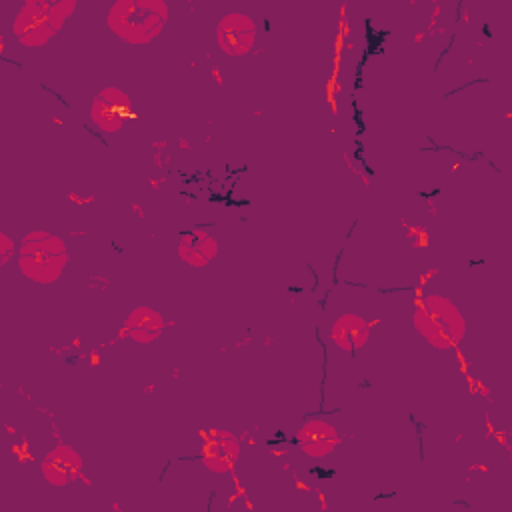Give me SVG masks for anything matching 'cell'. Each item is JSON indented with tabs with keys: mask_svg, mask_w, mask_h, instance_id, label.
<instances>
[{
	"mask_svg": "<svg viewBox=\"0 0 512 512\" xmlns=\"http://www.w3.org/2000/svg\"><path fill=\"white\" fill-rule=\"evenodd\" d=\"M168 20V6L162 0H118L108 12L110 30L130 42L154 40Z\"/></svg>",
	"mask_w": 512,
	"mask_h": 512,
	"instance_id": "obj_1",
	"label": "cell"
},
{
	"mask_svg": "<svg viewBox=\"0 0 512 512\" xmlns=\"http://www.w3.org/2000/svg\"><path fill=\"white\" fill-rule=\"evenodd\" d=\"M414 326L428 344L442 350L456 346L466 332L460 310L448 298L436 294L418 302L414 310Z\"/></svg>",
	"mask_w": 512,
	"mask_h": 512,
	"instance_id": "obj_2",
	"label": "cell"
},
{
	"mask_svg": "<svg viewBox=\"0 0 512 512\" xmlns=\"http://www.w3.org/2000/svg\"><path fill=\"white\" fill-rule=\"evenodd\" d=\"M68 262L64 242L48 232H30L18 250V266L26 278L50 284L60 278Z\"/></svg>",
	"mask_w": 512,
	"mask_h": 512,
	"instance_id": "obj_3",
	"label": "cell"
},
{
	"mask_svg": "<svg viewBox=\"0 0 512 512\" xmlns=\"http://www.w3.org/2000/svg\"><path fill=\"white\" fill-rule=\"evenodd\" d=\"M74 6V0H28L14 20V36L28 48L42 46L62 28Z\"/></svg>",
	"mask_w": 512,
	"mask_h": 512,
	"instance_id": "obj_4",
	"label": "cell"
},
{
	"mask_svg": "<svg viewBox=\"0 0 512 512\" xmlns=\"http://www.w3.org/2000/svg\"><path fill=\"white\" fill-rule=\"evenodd\" d=\"M134 116L130 98L118 88H104L92 102V120L104 132H116Z\"/></svg>",
	"mask_w": 512,
	"mask_h": 512,
	"instance_id": "obj_5",
	"label": "cell"
},
{
	"mask_svg": "<svg viewBox=\"0 0 512 512\" xmlns=\"http://www.w3.org/2000/svg\"><path fill=\"white\" fill-rule=\"evenodd\" d=\"M256 42V22L240 12L224 16L218 24V46L230 56H244Z\"/></svg>",
	"mask_w": 512,
	"mask_h": 512,
	"instance_id": "obj_6",
	"label": "cell"
},
{
	"mask_svg": "<svg viewBox=\"0 0 512 512\" xmlns=\"http://www.w3.org/2000/svg\"><path fill=\"white\" fill-rule=\"evenodd\" d=\"M240 456L238 440L226 430H210L202 444V462L212 472H230Z\"/></svg>",
	"mask_w": 512,
	"mask_h": 512,
	"instance_id": "obj_7",
	"label": "cell"
},
{
	"mask_svg": "<svg viewBox=\"0 0 512 512\" xmlns=\"http://www.w3.org/2000/svg\"><path fill=\"white\" fill-rule=\"evenodd\" d=\"M82 470V458L68 446H58L46 454L42 462L44 478L54 486H64L74 480Z\"/></svg>",
	"mask_w": 512,
	"mask_h": 512,
	"instance_id": "obj_8",
	"label": "cell"
},
{
	"mask_svg": "<svg viewBox=\"0 0 512 512\" xmlns=\"http://www.w3.org/2000/svg\"><path fill=\"white\" fill-rule=\"evenodd\" d=\"M296 440L308 456H326L336 448L338 432L328 422L312 420L298 430Z\"/></svg>",
	"mask_w": 512,
	"mask_h": 512,
	"instance_id": "obj_9",
	"label": "cell"
},
{
	"mask_svg": "<svg viewBox=\"0 0 512 512\" xmlns=\"http://www.w3.org/2000/svg\"><path fill=\"white\" fill-rule=\"evenodd\" d=\"M330 336L336 346H340L346 352H354L366 344V340L370 336V328H368L366 320H362L360 316L344 314L334 322Z\"/></svg>",
	"mask_w": 512,
	"mask_h": 512,
	"instance_id": "obj_10",
	"label": "cell"
},
{
	"mask_svg": "<svg viewBox=\"0 0 512 512\" xmlns=\"http://www.w3.org/2000/svg\"><path fill=\"white\" fill-rule=\"evenodd\" d=\"M216 250V240L202 230H190L178 242L180 258L192 266H206L216 256Z\"/></svg>",
	"mask_w": 512,
	"mask_h": 512,
	"instance_id": "obj_11",
	"label": "cell"
},
{
	"mask_svg": "<svg viewBox=\"0 0 512 512\" xmlns=\"http://www.w3.org/2000/svg\"><path fill=\"white\" fill-rule=\"evenodd\" d=\"M164 328V320L162 316L146 306H140L136 310H132L126 318V332L132 340L136 342H152L162 334Z\"/></svg>",
	"mask_w": 512,
	"mask_h": 512,
	"instance_id": "obj_12",
	"label": "cell"
},
{
	"mask_svg": "<svg viewBox=\"0 0 512 512\" xmlns=\"http://www.w3.org/2000/svg\"><path fill=\"white\" fill-rule=\"evenodd\" d=\"M0 238H2V240H0V242H2V246H4V250H2V256H4V258H2V262H6V260H8V258H10V250H12V242H10V240H8V238H6V234H2V236H0Z\"/></svg>",
	"mask_w": 512,
	"mask_h": 512,
	"instance_id": "obj_13",
	"label": "cell"
}]
</instances>
